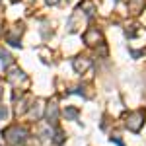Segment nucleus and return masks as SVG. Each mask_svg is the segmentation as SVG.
<instances>
[{"mask_svg":"<svg viewBox=\"0 0 146 146\" xmlns=\"http://www.w3.org/2000/svg\"><path fill=\"white\" fill-rule=\"evenodd\" d=\"M4 136L8 140V144H12V146H23L27 142V131L22 129V127H18V125L6 129L4 131Z\"/></svg>","mask_w":146,"mask_h":146,"instance_id":"1","label":"nucleus"},{"mask_svg":"<svg viewBox=\"0 0 146 146\" xmlns=\"http://www.w3.org/2000/svg\"><path fill=\"white\" fill-rule=\"evenodd\" d=\"M144 123V113L142 111H135V113H129V117H127V129L129 131H133V133H138L140 131V127Z\"/></svg>","mask_w":146,"mask_h":146,"instance_id":"2","label":"nucleus"},{"mask_svg":"<svg viewBox=\"0 0 146 146\" xmlns=\"http://www.w3.org/2000/svg\"><path fill=\"white\" fill-rule=\"evenodd\" d=\"M45 119L49 121V125L56 127V119H58V107H56V103H49V105H47Z\"/></svg>","mask_w":146,"mask_h":146,"instance_id":"3","label":"nucleus"},{"mask_svg":"<svg viewBox=\"0 0 146 146\" xmlns=\"http://www.w3.org/2000/svg\"><path fill=\"white\" fill-rule=\"evenodd\" d=\"M6 78H8V82H12V84L16 86L20 80H25V76H23V72L20 70V68L10 66V68H8V72H6Z\"/></svg>","mask_w":146,"mask_h":146,"instance_id":"4","label":"nucleus"},{"mask_svg":"<svg viewBox=\"0 0 146 146\" xmlns=\"http://www.w3.org/2000/svg\"><path fill=\"white\" fill-rule=\"evenodd\" d=\"M84 41H86V43H88L90 47H94L96 43H98V45H100V43H103V39H101V33L98 31V29H90L88 33L84 35Z\"/></svg>","mask_w":146,"mask_h":146,"instance_id":"5","label":"nucleus"},{"mask_svg":"<svg viewBox=\"0 0 146 146\" xmlns=\"http://www.w3.org/2000/svg\"><path fill=\"white\" fill-rule=\"evenodd\" d=\"M72 66H74L76 72H84V70H88V68L92 66V60L86 58V56H78V58L72 60Z\"/></svg>","mask_w":146,"mask_h":146,"instance_id":"6","label":"nucleus"},{"mask_svg":"<svg viewBox=\"0 0 146 146\" xmlns=\"http://www.w3.org/2000/svg\"><path fill=\"white\" fill-rule=\"evenodd\" d=\"M78 115H80V111L76 109V107H66V109H64V117L70 119V121H76Z\"/></svg>","mask_w":146,"mask_h":146,"instance_id":"7","label":"nucleus"},{"mask_svg":"<svg viewBox=\"0 0 146 146\" xmlns=\"http://www.w3.org/2000/svg\"><path fill=\"white\" fill-rule=\"evenodd\" d=\"M16 33H22V25H18ZM8 43H10V45H14V47H20V39H18L14 33H8Z\"/></svg>","mask_w":146,"mask_h":146,"instance_id":"8","label":"nucleus"},{"mask_svg":"<svg viewBox=\"0 0 146 146\" xmlns=\"http://www.w3.org/2000/svg\"><path fill=\"white\" fill-rule=\"evenodd\" d=\"M62 142H64V135L58 127H55V144H62Z\"/></svg>","mask_w":146,"mask_h":146,"instance_id":"9","label":"nucleus"},{"mask_svg":"<svg viewBox=\"0 0 146 146\" xmlns=\"http://www.w3.org/2000/svg\"><path fill=\"white\" fill-rule=\"evenodd\" d=\"M0 58H2V60H4V62H10V60H12V56L8 55V53H6V51H2V49H0Z\"/></svg>","mask_w":146,"mask_h":146,"instance_id":"10","label":"nucleus"},{"mask_svg":"<svg viewBox=\"0 0 146 146\" xmlns=\"http://www.w3.org/2000/svg\"><path fill=\"white\" fill-rule=\"evenodd\" d=\"M6 115H8L6 107H0V119H6Z\"/></svg>","mask_w":146,"mask_h":146,"instance_id":"11","label":"nucleus"},{"mask_svg":"<svg viewBox=\"0 0 146 146\" xmlns=\"http://www.w3.org/2000/svg\"><path fill=\"white\" fill-rule=\"evenodd\" d=\"M111 142H115V144H117V146H125L123 142H121V140L117 138V136H111Z\"/></svg>","mask_w":146,"mask_h":146,"instance_id":"12","label":"nucleus"},{"mask_svg":"<svg viewBox=\"0 0 146 146\" xmlns=\"http://www.w3.org/2000/svg\"><path fill=\"white\" fill-rule=\"evenodd\" d=\"M47 4H51V6H55V4H58V0H47Z\"/></svg>","mask_w":146,"mask_h":146,"instance_id":"13","label":"nucleus"},{"mask_svg":"<svg viewBox=\"0 0 146 146\" xmlns=\"http://www.w3.org/2000/svg\"><path fill=\"white\" fill-rule=\"evenodd\" d=\"M0 98H2V86H0Z\"/></svg>","mask_w":146,"mask_h":146,"instance_id":"14","label":"nucleus"},{"mask_svg":"<svg viewBox=\"0 0 146 146\" xmlns=\"http://www.w3.org/2000/svg\"><path fill=\"white\" fill-rule=\"evenodd\" d=\"M12 2H18V0H12Z\"/></svg>","mask_w":146,"mask_h":146,"instance_id":"15","label":"nucleus"}]
</instances>
